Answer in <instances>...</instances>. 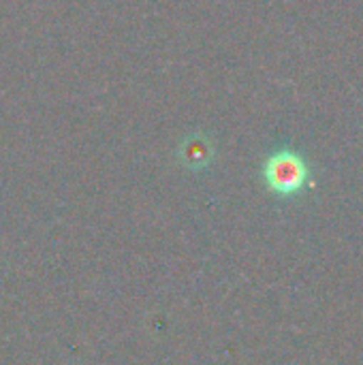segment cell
<instances>
[{
    "label": "cell",
    "mask_w": 363,
    "mask_h": 365,
    "mask_svg": "<svg viewBox=\"0 0 363 365\" xmlns=\"http://www.w3.org/2000/svg\"><path fill=\"white\" fill-rule=\"evenodd\" d=\"M265 182L267 186L278 192V195H293L297 192L308 178V167L302 160V156H297L295 152L282 150L276 152L267 158L265 169H263Z\"/></svg>",
    "instance_id": "obj_1"
},
{
    "label": "cell",
    "mask_w": 363,
    "mask_h": 365,
    "mask_svg": "<svg viewBox=\"0 0 363 365\" xmlns=\"http://www.w3.org/2000/svg\"><path fill=\"white\" fill-rule=\"evenodd\" d=\"M182 158L188 167H205L212 158V145L205 137L195 135L188 137L182 145Z\"/></svg>",
    "instance_id": "obj_2"
}]
</instances>
